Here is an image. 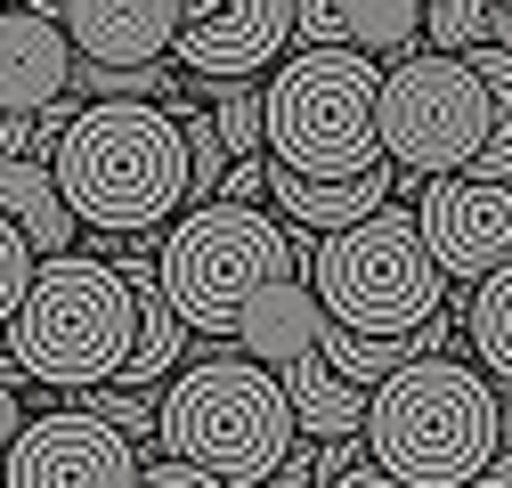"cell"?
<instances>
[{
	"label": "cell",
	"mask_w": 512,
	"mask_h": 488,
	"mask_svg": "<svg viewBox=\"0 0 512 488\" xmlns=\"http://www.w3.org/2000/svg\"><path fill=\"white\" fill-rule=\"evenodd\" d=\"M66 212L98 236H163L187 212V147L155 98H90L49 147Z\"/></svg>",
	"instance_id": "6da1fadb"
},
{
	"label": "cell",
	"mask_w": 512,
	"mask_h": 488,
	"mask_svg": "<svg viewBox=\"0 0 512 488\" xmlns=\"http://www.w3.org/2000/svg\"><path fill=\"white\" fill-rule=\"evenodd\" d=\"M366 464L399 488H472L496 456V383L472 358H407L391 383L366 391Z\"/></svg>",
	"instance_id": "7a4b0ae2"
},
{
	"label": "cell",
	"mask_w": 512,
	"mask_h": 488,
	"mask_svg": "<svg viewBox=\"0 0 512 488\" xmlns=\"http://www.w3.org/2000/svg\"><path fill=\"white\" fill-rule=\"evenodd\" d=\"M155 440L196 464L228 488H261L277 480V464L293 456V407H285V383L269 366H252L244 350H212L196 366H179L163 383V407H155Z\"/></svg>",
	"instance_id": "3957f363"
},
{
	"label": "cell",
	"mask_w": 512,
	"mask_h": 488,
	"mask_svg": "<svg viewBox=\"0 0 512 488\" xmlns=\"http://www.w3.org/2000/svg\"><path fill=\"white\" fill-rule=\"evenodd\" d=\"M131 350V285L98 253H57L33 261V285L9 318V358L25 383L49 391H98L122 375Z\"/></svg>",
	"instance_id": "277c9868"
},
{
	"label": "cell",
	"mask_w": 512,
	"mask_h": 488,
	"mask_svg": "<svg viewBox=\"0 0 512 488\" xmlns=\"http://www.w3.org/2000/svg\"><path fill=\"white\" fill-rule=\"evenodd\" d=\"M382 66L358 49H293L261 82V155L301 179H358L382 163L374 139Z\"/></svg>",
	"instance_id": "5b68a950"
},
{
	"label": "cell",
	"mask_w": 512,
	"mask_h": 488,
	"mask_svg": "<svg viewBox=\"0 0 512 488\" xmlns=\"http://www.w3.org/2000/svg\"><path fill=\"white\" fill-rule=\"evenodd\" d=\"M309 293L326 326H350V334H415L447 310V277L423 253V228L415 212H399V196L334 236H317Z\"/></svg>",
	"instance_id": "8992f818"
},
{
	"label": "cell",
	"mask_w": 512,
	"mask_h": 488,
	"mask_svg": "<svg viewBox=\"0 0 512 488\" xmlns=\"http://www.w3.org/2000/svg\"><path fill=\"white\" fill-rule=\"evenodd\" d=\"M277 269V212L261 204H187L155 236V285L179 310L187 334H236L244 301L261 293Z\"/></svg>",
	"instance_id": "52a82bcc"
},
{
	"label": "cell",
	"mask_w": 512,
	"mask_h": 488,
	"mask_svg": "<svg viewBox=\"0 0 512 488\" xmlns=\"http://www.w3.org/2000/svg\"><path fill=\"white\" fill-rule=\"evenodd\" d=\"M374 139H382V163H399L415 179L464 171L480 155V139H488V82L464 66V57L415 49V57H399V66H382Z\"/></svg>",
	"instance_id": "ba28073f"
},
{
	"label": "cell",
	"mask_w": 512,
	"mask_h": 488,
	"mask_svg": "<svg viewBox=\"0 0 512 488\" xmlns=\"http://www.w3.org/2000/svg\"><path fill=\"white\" fill-rule=\"evenodd\" d=\"M415 228H423V253L439 261V277L464 293L512 261V188L504 179H472V171H439V179H423Z\"/></svg>",
	"instance_id": "9c48e42d"
},
{
	"label": "cell",
	"mask_w": 512,
	"mask_h": 488,
	"mask_svg": "<svg viewBox=\"0 0 512 488\" xmlns=\"http://www.w3.org/2000/svg\"><path fill=\"white\" fill-rule=\"evenodd\" d=\"M0 488H139V448L82 407L25 415L9 464H0Z\"/></svg>",
	"instance_id": "30bf717a"
},
{
	"label": "cell",
	"mask_w": 512,
	"mask_h": 488,
	"mask_svg": "<svg viewBox=\"0 0 512 488\" xmlns=\"http://www.w3.org/2000/svg\"><path fill=\"white\" fill-rule=\"evenodd\" d=\"M285 49H293V0H228L220 17L179 25L171 66H187L196 82H261Z\"/></svg>",
	"instance_id": "8fae6325"
},
{
	"label": "cell",
	"mask_w": 512,
	"mask_h": 488,
	"mask_svg": "<svg viewBox=\"0 0 512 488\" xmlns=\"http://www.w3.org/2000/svg\"><path fill=\"white\" fill-rule=\"evenodd\" d=\"M82 66H163L179 41V0H66L57 9Z\"/></svg>",
	"instance_id": "7c38bea8"
},
{
	"label": "cell",
	"mask_w": 512,
	"mask_h": 488,
	"mask_svg": "<svg viewBox=\"0 0 512 488\" xmlns=\"http://www.w3.org/2000/svg\"><path fill=\"white\" fill-rule=\"evenodd\" d=\"M293 49H358L399 66L423 49V0H293Z\"/></svg>",
	"instance_id": "4fadbf2b"
},
{
	"label": "cell",
	"mask_w": 512,
	"mask_h": 488,
	"mask_svg": "<svg viewBox=\"0 0 512 488\" xmlns=\"http://www.w3.org/2000/svg\"><path fill=\"white\" fill-rule=\"evenodd\" d=\"M74 90V41L57 17H33V9H0V114L33 122L41 106H57Z\"/></svg>",
	"instance_id": "5bb4252c"
},
{
	"label": "cell",
	"mask_w": 512,
	"mask_h": 488,
	"mask_svg": "<svg viewBox=\"0 0 512 488\" xmlns=\"http://www.w3.org/2000/svg\"><path fill=\"white\" fill-rule=\"evenodd\" d=\"M261 196H269L277 220H293L309 236H334V228H350V220H366V212H382V204L399 196V163H374L358 179H301V171L269 163L261 171Z\"/></svg>",
	"instance_id": "9a60e30c"
},
{
	"label": "cell",
	"mask_w": 512,
	"mask_h": 488,
	"mask_svg": "<svg viewBox=\"0 0 512 488\" xmlns=\"http://www.w3.org/2000/svg\"><path fill=\"white\" fill-rule=\"evenodd\" d=\"M317 334H326V310H317L309 277H269L261 293L244 301V318H236V334H228V342H236L252 366L285 375L293 358H309V350H317Z\"/></svg>",
	"instance_id": "2e32d148"
},
{
	"label": "cell",
	"mask_w": 512,
	"mask_h": 488,
	"mask_svg": "<svg viewBox=\"0 0 512 488\" xmlns=\"http://www.w3.org/2000/svg\"><path fill=\"white\" fill-rule=\"evenodd\" d=\"M0 220L33 244V261L74 253V228H82L66 212V196H57V179H49L41 155H9V163H0Z\"/></svg>",
	"instance_id": "e0dca14e"
},
{
	"label": "cell",
	"mask_w": 512,
	"mask_h": 488,
	"mask_svg": "<svg viewBox=\"0 0 512 488\" xmlns=\"http://www.w3.org/2000/svg\"><path fill=\"white\" fill-rule=\"evenodd\" d=\"M447 318L464 326V342H472V366L496 383V391H512V261L504 269H488L480 285H447Z\"/></svg>",
	"instance_id": "ac0fdd59"
},
{
	"label": "cell",
	"mask_w": 512,
	"mask_h": 488,
	"mask_svg": "<svg viewBox=\"0 0 512 488\" xmlns=\"http://www.w3.org/2000/svg\"><path fill=\"white\" fill-rule=\"evenodd\" d=\"M277 383H285V407H293V432H309V440H350L358 423H366V391H350L317 350L293 358Z\"/></svg>",
	"instance_id": "d6986e66"
},
{
	"label": "cell",
	"mask_w": 512,
	"mask_h": 488,
	"mask_svg": "<svg viewBox=\"0 0 512 488\" xmlns=\"http://www.w3.org/2000/svg\"><path fill=\"white\" fill-rule=\"evenodd\" d=\"M464 66L488 82V139H480V155L464 163L472 179H504L512 188V49H464Z\"/></svg>",
	"instance_id": "ffe728a7"
},
{
	"label": "cell",
	"mask_w": 512,
	"mask_h": 488,
	"mask_svg": "<svg viewBox=\"0 0 512 488\" xmlns=\"http://www.w3.org/2000/svg\"><path fill=\"white\" fill-rule=\"evenodd\" d=\"M204 114H212V131H220V147L236 155V163H252L261 155V82H204Z\"/></svg>",
	"instance_id": "44dd1931"
},
{
	"label": "cell",
	"mask_w": 512,
	"mask_h": 488,
	"mask_svg": "<svg viewBox=\"0 0 512 488\" xmlns=\"http://www.w3.org/2000/svg\"><path fill=\"white\" fill-rule=\"evenodd\" d=\"M488 17H496V0H431V9H423V49L464 57V49L488 41Z\"/></svg>",
	"instance_id": "7402d4cb"
},
{
	"label": "cell",
	"mask_w": 512,
	"mask_h": 488,
	"mask_svg": "<svg viewBox=\"0 0 512 488\" xmlns=\"http://www.w3.org/2000/svg\"><path fill=\"white\" fill-rule=\"evenodd\" d=\"M66 98H171V66H82L74 57Z\"/></svg>",
	"instance_id": "603a6c76"
},
{
	"label": "cell",
	"mask_w": 512,
	"mask_h": 488,
	"mask_svg": "<svg viewBox=\"0 0 512 488\" xmlns=\"http://www.w3.org/2000/svg\"><path fill=\"white\" fill-rule=\"evenodd\" d=\"M74 407H82V415H98V423H114V432L139 448V440H155V407H163V399H155V391H122V383H98V391H82Z\"/></svg>",
	"instance_id": "cb8c5ba5"
},
{
	"label": "cell",
	"mask_w": 512,
	"mask_h": 488,
	"mask_svg": "<svg viewBox=\"0 0 512 488\" xmlns=\"http://www.w3.org/2000/svg\"><path fill=\"white\" fill-rule=\"evenodd\" d=\"M25 285H33V244H25L9 220H0V334H9V318H17Z\"/></svg>",
	"instance_id": "d4e9b609"
},
{
	"label": "cell",
	"mask_w": 512,
	"mask_h": 488,
	"mask_svg": "<svg viewBox=\"0 0 512 488\" xmlns=\"http://www.w3.org/2000/svg\"><path fill=\"white\" fill-rule=\"evenodd\" d=\"M472 488H512V391H496V456Z\"/></svg>",
	"instance_id": "484cf974"
},
{
	"label": "cell",
	"mask_w": 512,
	"mask_h": 488,
	"mask_svg": "<svg viewBox=\"0 0 512 488\" xmlns=\"http://www.w3.org/2000/svg\"><path fill=\"white\" fill-rule=\"evenodd\" d=\"M139 488H228V480H212V472H196V464L163 456V464H139Z\"/></svg>",
	"instance_id": "4316f807"
},
{
	"label": "cell",
	"mask_w": 512,
	"mask_h": 488,
	"mask_svg": "<svg viewBox=\"0 0 512 488\" xmlns=\"http://www.w3.org/2000/svg\"><path fill=\"white\" fill-rule=\"evenodd\" d=\"M261 171H269V155L228 163V171H220V204H261Z\"/></svg>",
	"instance_id": "83f0119b"
},
{
	"label": "cell",
	"mask_w": 512,
	"mask_h": 488,
	"mask_svg": "<svg viewBox=\"0 0 512 488\" xmlns=\"http://www.w3.org/2000/svg\"><path fill=\"white\" fill-rule=\"evenodd\" d=\"M317 488H399L382 464H350V472H334V480H317Z\"/></svg>",
	"instance_id": "f1b7e54d"
},
{
	"label": "cell",
	"mask_w": 512,
	"mask_h": 488,
	"mask_svg": "<svg viewBox=\"0 0 512 488\" xmlns=\"http://www.w3.org/2000/svg\"><path fill=\"white\" fill-rule=\"evenodd\" d=\"M25 432V407H17V391L9 383H0V464H9V440Z\"/></svg>",
	"instance_id": "f546056e"
},
{
	"label": "cell",
	"mask_w": 512,
	"mask_h": 488,
	"mask_svg": "<svg viewBox=\"0 0 512 488\" xmlns=\"http://www.w3.org/2000/svg\"><path fill=\"white\" fill-rule=\"evenodd\" d=\"M9 155H25V122H17V114H0V163H9Z\"/></svg>",
	"instance_id": "4dcf8cb0"
},
{
	"label": "cell",
	"mask_w": 512,
	"mask_h": 488,
	"mask_svg": "<svg viewBox=\"0 0 512 488\" xmlns=\"http://www.w3.org/2000/svg\"><path fill=\"white\" fill-rule=\"evenodd\" d=\"M220 9H228V0H179V17H187V25H204V17H220Z\"/></svg>",
	"instance_id": "1f68e13d"
},
{
	"label": "cell",
	"mask_w": 512,
	"mask_h": 488,
	"mask_svg": "<svg viewBox=\"0 0 512 488\" xmlns=\"http://www.w3.org/2000/svg\"><path fill=\"white\" fill-rule=\"evenodd\" d=\"M17 9H33V17H57V9H66V0H17Z\"/></svg>",
	"instance_id": "d6a6232c"
},
{
	"label": "cell",
	"mask_w": 512,
	"mask_h": 488,
	"mask_svg": "<svg viewBox=\"0 0 512 488\" xmlns=\"http://www.w3.org/2000/svg\"><path fill=\"white\" fill-rule=\"evenodd\" d=\"M261 488H301V480H285V472H277V480H261Z\"/></svg>",
	"instance_id": "836d02e7"
},
{
	"label": "cell",
	"mask_w": 512,
	"mask_h": 488,
	"mask_svg": "<svg viewBox=\"0 0 512 488\" xmlns=\"http://www.w3.org/2000/svg\"><path fill=\"white\" fill-rule=\"evenodd\" d=\"M496 9H504V17H512V0H496Z\"/></svg>",
	"instance_id": "e575fe53"
},
{
	"label": "cell",
	"mask_w": 512,
	"mask_h": 488,
	"mask_svg": "<svg viewBox=\"0 0 512 488\" xmlns=\"http://www.w3.org/2000/svg\"><path fill=\"white\" fill-rule=\"evenodd\" d=\"M0 9H9V0H0Z\"/></svg>",
	"instance_id": "d590c367"
},
{
	"label": "cell",
	"mask_w": 512,
	"mask_h": 488,
	"mask_svg": "<svg viewBox=\"0 0 512 488\" xmlns=\"http://www.w3.org/2000/svg\"><path fill=\"white\" fill-rule=\"evenodd\" d=\"M423 9H431V0H423Z\"/></svg>",
	"instance_id": "8d00e7d4"
}]
</instances>
